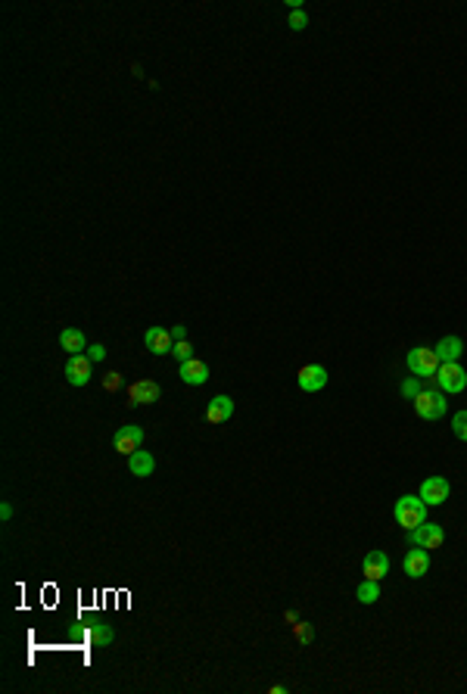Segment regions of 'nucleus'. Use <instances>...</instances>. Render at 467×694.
Here are the masks:
<instances>
[{"mask_svg":"<svg viewBox=\"0 0 467 694\" xmlns=\"http://www.w3.org/2000/svg\"><path fill=\"white\" fill-rule=\"evenodd\" d=\"M411 405H415V415L420 420H427V424H436V420H443L445 408H449V402L443 399V390H420L415 399H411Z\"/></svg>","mask_w":467,"mask_h":694,"instance_id":"obj_1","label":"nucleus"},{"mask_svg":"<svg viewBox=\"0 0 467 694\" xmlns=\"http://www.w3.org/2000/svg\"><path fill=\"white\" fill-rule=\"evenodd\" d=\"M427 520V502L420 495H402L396 502V523L402 530H415Z\"/></svg>","mask_w":467,"mask_h":694,"instance_id":"obj_2","label":"nucleus"},{"mask_svg":"<svg viewBox=\"0 0 467 694\" xmlns=\"http://www.w3.org/2000/svg\"><path fill=\"white\" fill-rule=\"evenodd\" d=\"M408 371L415 373V377H436V371H439V355H436V349H430V346H418V349H411L408 352Z\"/></svg>","mask_w":467,"mask_h":694,"instance_id":"obj_3","label":"nucleus"},{"mask_svg":"<svg viewBox=\"0 0 467 694\" xmlns=\"http://www.w3.org/2000/svg\"><path fill=\"white\" fill-rule=\"evenodd\" d=\"M436 383H439V390L452 392V396H455V392H464L467 371L458 362H443V364H439V371H436Z\"/></svg>","mask_w":467,"mask_h":694,"instance_id":"obj_4","label":"nucleus"},{"mask_svg":"<svg viewBox=\"0 0 467 694\" xmlns=\"http://www.w3.org/2000/svg\"><path fill=\"white\" fill-rule=\"evenodd\" d=\"M408 542L411 545H418V548H443V542H445V532H443V526H436V523H420V526H415V530H408Z\"/></svg>","mask_w":467,"mask_h":694,"instance_id":"obj_5","label":"nucleus"},{"mask_svg":"<svg viewBox=\"0 0 467 694\" xmlns=\"http://www.w3.org/2000/svg\"><path fill=\"white\" fill-rule=\"evenodd\" d=\"M144 445V430L137 424H128V426H118V433L112 436V449L118 455H135V452Z\"/></svg>","mask_w":467,"mask_h":694,"instance_id":"obj_6","label":"nucleus"},{"mask_svg":"<svg viewBox=\"0 0 467 694\" xmlns=\"http://www.w3.org/2000/svg\"><path fill=\"white\" fill-rule=\"evenodd\" d=\"M296 383L303 392H318L327 386V368L324 364H305V368H299L296 373Z\"/></svg>","mask_w":467,"mask_h":694,"instance_id":"obj_7","label":"nucleus"},{"mask_svg":"<svg viewBox=\"0 0 467 694\" xmlns=\"http://www.w3.org/2000/svg\"><path fill=\"white\" fill-rule=\"evenodd\" d=\"M91 371H93V362L88 355H69V362H66V380L72 386H88Z\"/></svg>","mask_w":467,"mask_h":694,"instance_id":"obj_8","label":"nucleus"},{"mask_svg":"<svg viewBox=\"0 0 467 694\" xmlns=\"http://www.w3.org/2000/svg\"><path fill=\"white\" fill-rule=\"evenodd\" d=\"M449 479L445 477H427L424 483H420V498L427 502V508L430 504H443L445 498H449Z\"/></svg>","mask_w":467,"mask_h":694,"instance_id":"obj_9","label":"nucleus"},{"mask_svg":"<svg viewBox=\"0 0 467 694\" xmlns=\"http://www.w3.org/2000/svg\"><path fill=\"white\" fill-rule=\"evenodd\" d=\"M128 399L131 405H153L162 399V390H159L156 380H137V383L128 386Z\"/></svg>","mask_w":467,"mask_h":694,"instance_id":"obj_10","label":"nucleus"},{"mask_svg":"<svg viewBox=\"0 0 467 694\" xmlns=\"http://www.w3.org/2000/svg\"><path fill=\"white\" fill-rule=\"evenodd\" d=\"M144 343L153 355H171V349H175L171 330H165V327H150V330L144 333Z\"/></svg>","mask_w":467,"mask_h":694,"instance_id":"obj_11","label":"nucleus"},{"mask_svg":"<svg viewBox=\"0 0 467 694\" xmlns=\"http://www.w3.org/2000/svg\"><path fill=\"white\" fill-rule=\"evenodd\" d=\"M402 570H405V576H411V579L427 576V570H430V551L415 545V548L402 557Z\"/></svg>","mask_w":467,"mask_h":694,"instance_id":"obj_12","label":"nucleus"},{"mask_svg":"<svg viewBox=\"0 0 467 694\" xmlns=\"http://www.w3.org/2000/svg\"><path fill=\"white\" fill-rule=\"evenodd\" d=\"M362 573H365V579H383L386 573H390V557H386V551H368L365 555V560H362Z\"/></svg>","mask_w":467,"mask_h":694,"instance_id":"obj_13","label":"nucleus"},{"mask_svg":"<svg viewBox=\"0 0 467 694\" xmlns=\"http://www.w3.org/2000/svg\"><path fill=\"white\" fill-rule=\"evenodd\" d=\"M181 380L187 386H203L209 383V364L199 362V358H190V362H181Z\"/></svg>","mask_w":467,"mask_h":694,"instance_id":"obj_14","label":"nucleus"},{"mask_svg":"<svg viewBox=\"0 0 467 694\" xmlns=\"http://www.w3.org/2000/svg\"><path fill=\"white\" fill-rule=\"evenodd\" d=\"M231 415H234L231 396H215L209 402V408H206V420H209V424H224V420H231Z\"/></svg>","mask_w":467,"mask_h":694,"instance_id":"obj_15","label":"nucleus"},{"mask_svg":"<svg viewBox=\"0 0 467 694\" xmlns=\"http://www.w3.org/2000/svg\"><path fill=\"white\" fill-rule=\"evenodd\" d=\"M156 470V458L150 455L146 449H137L135 455H128V473H135V477H150V473Z\"/></svg>","mask_w":467,"mask_h":694,"instance_id":"obj_16","label":"nucleus"},{"mask_svg":"<svg viewBox=\"0 0 467 694\" xmlns=\"http://www.w3.org/2000/svg\"><path fill=\"white\" fill-rule=\"evenodd\" d=\"M59 346H63L69 355H82V352L88 349V337H84L78 327H66V330L59 333Z\"/></svg>","mask_w":467,"mask_h":694,"instance_id":"obj_17","label":"nucleus"},{"mask_svg":"<svg viewBox=\"0 0 467 694\" xmlns=\"http://www.w3.org/2000/svg\"><path fill=\"white\" fill-rule=\"evenodd\" d=\"M433 349H436L439 362H458L464 352V343H461V337H443Z\"/></svg>","mask_w":467,"mask_h":694,"instance_id":"obj_18","label":"nucleus"},{"mask_svg":"<svg viewBox=\"0 0 467 694\" xmlns=\"http://www.w3.org/2000/svg\"><path fill=\"white\" fill-rule=\"evenodd\" d=\"M88 638L93 642V648H109L112 638H116V632H112V626H106V623H93L88 629Z\"/></svg>","mask_w":467,"mask_h":694,"instance_id":"obj_19","label":"nucleus"},{"mask_svg":"<svg viewBox=\"0 0 467 694\" xmlns=\"http://www.w3.org/2000/svg\"><path fill=\"white\" fill-rule=\"evenodd\" d=\"M355 598H358L362 604H377V601H380V583H377V579H365V583L358 585Z\"/></svg>","mask_w":467,"mask_h":694,"instance_id":"obj_20","label":"nucleus"},{"mask_svg":"<svg viewBox=\"0 0 467 694\" xmlns=\"http://www.w3.org/2000/svg\"><path fill=\"white\" fill-rule=\"evenodd\" d=\"M452 433H455L461 442H467V411H458V415L452 417Z\"/></svg>","mask_w":467,"mask_h":694,"instance_id":"obj_21","label":"nucleus"},{"mask_svg":"<svg viewBox=\"0 0 467 694\" xmlns=\"http://www.w3.org/2000/svg\"><path fill=\"white\" fill-rule=\"evenodd\" d=\"M286 25H290L293 31L309 29V16H305V10H290V19H286Z\"/></svg>","mask_w":467,"mask_h":694,"instance_id":"obj_22","label":"nucleus"},{"mask_svg":"<svg viewBox=\"0 0 467 694\" xmlns=\"http://www.w3.org/2000/svg\"><path fill=\"white\" fill-rule=\"evenodd\" d=\"M418 392H420V377H415V373H411V377L402 380V396H405V399H415Z\"/></svg>","mask_w":467,"mask_h":694,"instance_id":"obj_23","label":"nucleus"},{"mask_svg":"<svg viewBox=\"0 0 467 694\" xmlns=\"http://www.w3.org/2000/svg\"><path fill=\"white\" fill-rule=\"evenodd\" d=\"M171 355H175L178 362H190V358H193V346L187 343V339H181V343H175V349H171Z\"/></svg>","mask_w":467,"mask_h":694,"instance_id":"obj_24","label":"nucleus"},{"mask_svg":"<svg viewBox=\"0 0 467 694\" xmlns=\"http://www.w3.org/2000/svg\"><path fill=\"white\" fill-rule=\"evenodd\" d=\"M103 386H106L109 392H116L118 386H122V373H118V371H109V373L103 377Z\"/></svg>","mask_w":467,"mask_h":694,"instance_id":"obj_25","label":"nucleus"},{"mask_svg":"<svg viewBox=\"0 0 467 694\" xmlns=\"http://www.w3.org/2000/svg\"><path fill=\"white\" fill-rule=\"evenodd\" d=\"M293 629H296V638H299L303 645L312 642V626H309V623H293Z\"/></svg>","mask_w":467,"mask_h":694,"instance_id":"obj_26","label":"nucleus"},{"mask_svg":"<svg viewBox=\"0 0 467 694\" xmlns=\"http://www.w3.org/2000/svg\"><path fill=\"white\" fill-rule=\"evenodd\" d=\"M88 358H91V362H103V358H106V346H100V343L88 346Z\"/></svg>","mask_w":467,"mask_h":694,"instance_id":"obj_27","label":"nucleus"},{"mask_svg":"<svg viewBox=\"0 0 467 694\" xmlns=\"http://www.w3.org/2000/svg\"><path fill=\"white\" fill-rule=\"evenodd\" d=\"M171 339H175V343L187 339V327H184V324H175V327H171Z\"/></svg>","mask_w":467,"mask_h":694,"instance_id":"obj_28","label":"nucleus"},{"mask_svg":"<svg viewBox=\"0 0 467 694\" xmlns=\"http://www.w3.org/2000/svg\"><path fill=\"white\" fill-rule=\"evenodd\" d=\"M0 517H3V520L13 517V504H10V502H3V508H0Z\"/></svg>","mask_w":467,"mask_h":694,"instance_id":"obj_29","label":"nucleus"}]
</instances>
